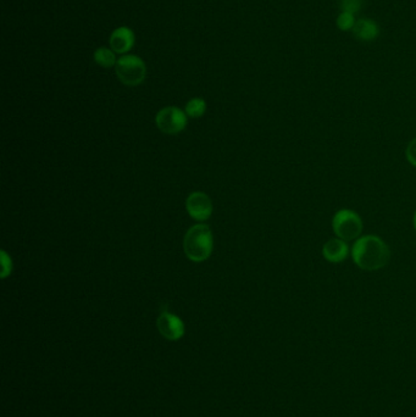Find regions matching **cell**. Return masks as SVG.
Segmentation results:
<instances>
[{"instance_id": "cell-1", "label": "cell", "mask_w": 416, "mask_h": 417, "mask_svg": "<svg viewBox=\"0 0 416 417\" xmlns=\"http://www.w3.org/2000/svg\"><path fill=\"white\" fill-rule=\"evenodd\" d=\"M350 255L357 268L372 273L388 265L391 249L382 238L375 234H366L354 241Z\"/></svg>"}, {"instance_id": "cell-2", "label": "cell", "mask_w": 416, "mask_h": 417, "mask_svg": "<svg viewBox=\"0 0 416 417\" xmlns=\"http://www.w3.org/2000/svg\"><path fill=\"white\" fill-rule=\"evenodd\" d=\"M213 233L207 224H195L188 229L183 239V251L187 258L202 263L208 259L213 251Z\"/></svg>"}, {"instance_id": "cell-3", "label": "cell", "mask_w": 416, "mask_h": 417, "mask_svg": "<svg viewBox=\"0 0 416 417\" xmlns=\"http://www.w3.org/2000/svg\"><path fill=\"white\" fill-rule=\"evenodd\" d=\"M363 219L350 209H341L333 217V233L345 241H357L363 233Z\"/></svg>"}, {"instance_id": "cell-4", "label": "cell", "mask_w": 416, "mask_h": 417, "mask_svg": "<svg viewBox=\"0 0 416 417\" xmlns=\"http://www.w3.org/2000/svg\"><path fill=\"white\" fill-rule=\"evenodd\" d=\"M115 72L117 79L126 86H139L146 77V62L137 55H124L117 59Z\"/></svg>"}, {"instance_id": "cell-5", "label": "cell", "mask_w": 416, "mask_h": 417, "mask_svg": "<svg viewBox=\"0 0 416 417\" xmlns=\"http://www.w3.org/2000/svg\"><path fill=\"white\" fill-rule=\"evenodd\" d=\"M155 121L160 131L166 135H178L187 126L186 114L175 106H168L160 110Z\"/></svg>"}, {"instance_id": "cell-6", "label": "cell", "mask_w": 416, "mask_h": 417, "mask_svg": "<svg viewBox=\"0 0 416 417\" xmlns=\"http://www.w3.org/2000/svg\"><path fill=\"white\" fill-rule=\"evenodd\" d=\"M156 326L160 334L171 342L181 339L185 334V324L182 322L181 319L168 312H161V315L156 321Z\"/></svg>"}, {"instance_id": "cell-7", "label": "cell", "mask_w": 416, "mask_h": 417, "mask_svg": "<svg viewBox=\"0 0 416 417\" xmlns=\"http://www.w3.org/2000/svg\"><path fill=\"white\" fill-rule=\"evenodd\" d=\"M187 211L190 217L198 221L208 219L213 212V202L210 198L203 192H195L190 194L186 202Z\"/></svg>"}, {"instance_id": "cell-8", "label": "cell", "mask_w": 416, "mask_h": 417, "mask_svg": "<svg viewBox=\"0 0 416 417\" xmlns=\"http://www.w3.org/2000/svg\"><path fill=\"white\" fill-rule=\"evenodd\" d=\"M323 259L331 263H343L349 255V246L348 241H343L341 238H331L323 246Z\"/></svg>"}, {"instance_id": "cell-9", "label": "cell", "mask_w": 416, "mask_h": 417, "mask_svg": "<svg viewBox=\"0 0 416 417\" xmlns=\"http://www.w3.org/2000/svg\"><path fill=\"white\" fill-rule=\"evenodd\" d=\"M136 42L134 32L129 27L116 28L110 35V48L117 54L129 53Z\"/></svg>"}, {"instance_id": "cell-10", "label": "cell", "mask_w": 416, "mask_h": 417, "mask_svg": "<svg viewBox=\"0 0 416 417\" xmlns=\"http://www.w3.org/2000/svg\"><path fill=\"white\" fill-rule=\"evenodd\" d=\"M380 26L375 20L372 18H358L353 28V35L358 40L362 42H374L380 35Z\"/></svg>"}, {"instance_id": "cell-11", "label": "cell", "mask_w": 416, "mask_h": 417, "mask_svg": "<svg viewBox=\"0 0 416 417\" xmlns=\"http://www.w3.org/2000/svg\"><path fill=\"white\" fill-rule=\"evenodd\" d=\"M94 62L99 66H102L104 69H111L116 65V55L115 52L112 49H108L105 47H100L94 52L93 55Z\"/></svg>"}, {"instance_id": "cell-12", "label": "cell", "mask_w": 416, "mask_h": 417, "mask_svg": "<svg viewBox=\"0 0 416 417\" xmlns=\"http://www.w3.org/2000/svg\"><path fill=\"white\" fill-rule=\"evenodd\" d=\"M357 23L355 13H348V11H341L337 16L336 25L337 28L342 32H352Z\"/></svg>"}, {"instance_id": "cell-13", "label": "cell", "mask_w": 416, "mask_h": 417, "mask_svg": "<svg viewBox=\"0 0 416 417\" xmlns=\"http://www.w3.org/2000/svg\"><path fill=\"white\" fill-rule=\"evenodd\" d=\"M205 110H207V103L200 98H193L187 103L186 114L193 119L203 116Z\"/></svg>"}, {"instance_id": "cell-14", "label": "cell", "mask_w": 416, "mask_h": 417, "mask_svg": "<svg viewBox=\"0 0 416 417\" xmlns=\"http://www.w3.org/2000/svg\"><path fill=\"white\" fill-rule=\"evenodd\" d=\"M362 6H363V0H340L341 11L357 13L360 11Z\"/></svg>"}, {"instance_id": "cell-15", "label": "cell", "mask_w": 416, "mask_h": 417, "mask_svg": "<svg viewBox=\"0 0 416 417\" xmlns=\"http://www.w3.org/2000/svg\"><path fill=\"white\" fill-rule=\"evenodd\" d=\"M405 158H407L408 163L410 164L412 166L416 167V138L412 139L410 143L408 144L407 149H405Z\"/></svg>"}, {"instance_id": "cell-16", "label": "cell", "mask_w": 416, "mask_h": 417, "mask_svg": "<svg viewBox=\"0 0 416 417\" xmlns=\"http://www.w3.org/2000/svg\"><path fill=\"white\" fill-rule=\"evenodd\" d=\"M1 256H3V258H1V263H3V273H1V276H3V278H6V276L11 273V266H13V263H11V260H10L9 256L6 255L5 251L1 253Z\"/></svg>"}, {"instance_id": "cell-17", "label": "cell", "mask_w": 416, "mask_h": 417, "mask_svg": "<svg viewBox=\"0 0 416 417\" xmlns=\"http://www.w3.org/2000/svg\"><path fill=\"white\" fill-rule=\"evenodd\" d=\"M412 224H414V229H415L416 231V210L415 214H414V219H412Z\"/></svg>"}]
</instances>
